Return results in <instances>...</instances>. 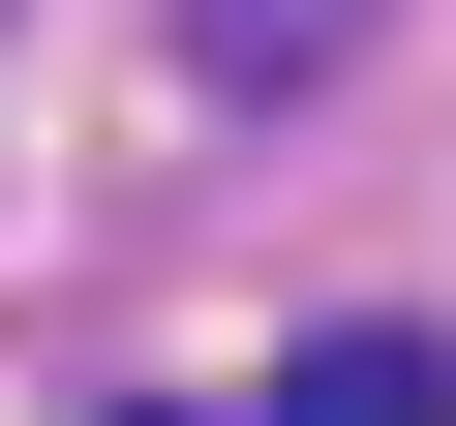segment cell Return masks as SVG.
Returning a JSON list of instances; mask_svg holds the SVG:
<instances>
[{"label":"cell","mask_w":456,"mask_h":426,"mask_svg":"<svg viewBox=\"0 0 456 426\" xmlns=\"http://www.w3.org/2000/svg\"><path fill=\"white\" fill-rule=\"evenodd\" d=\"M183 61L213 92H305V61H365V0H183Z\"/></svg>","instance_id":"cell-2"},{"label":"cell","mask_w":456,"mask_h":426,"mask_svg":"<svg viewBox=\"0 0 456 426\" xmlns=\"http://www.w3.org/2000/svg\"><path fill=\"white\" fill-rule=\"evenodd\" d=\"M274 426H456V335H395V305H335V335L274 365Z\"/></svg>","instance_id":"cell-1"}]
</instances>
